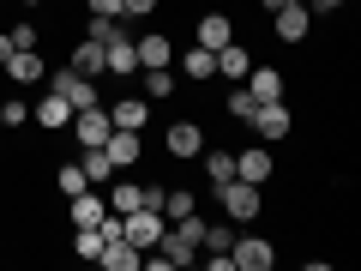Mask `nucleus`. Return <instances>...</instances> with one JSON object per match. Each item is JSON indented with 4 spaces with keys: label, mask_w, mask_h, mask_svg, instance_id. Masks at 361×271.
<instances>
[{
    "label": "nucleus",
    "mask_w": 361,
    "mask_h": 271,
    "mask_svg": "<svg viewBox=\"0 0 361 271\" xmlns=\"http://www.w3.org/2000/svg\"><path fill=\"white\" fill-rule=\"evenodd\" d=\"M66 217H73V229H97V223L109 217V199L85 187V193H73V199H66Z\"/></svg>",
    "instance_id": "nucleus-7"
},
{
    "label": "nucleus",
    "mask_w": 361,
    "mask_h": 271,
    "mask_svg": "<svg viewBox=\"0 0 361 271\" xmlns=\"http://www.w3.org/2000/svg\"><path fill=\"white\" fill-rule=\"evenodd\" d=\"M13 61V37H6V30H0V66Z\"/></svg>",
    "instance_id": "nucleus-38"
},
{
    "label": "nucleus",
    "mask_w": 361,
    "mask_h": 271,
    "mask_svg": "<svg viewBox=\"0 0 361 271\" xmlns=\"http://www.w3.org/2000/svg\"><path fill=\"white\" fill-rule=\"evenodd\" d=\"M217 199H223V211H229L235 223H253L259 211H265V205H259V187H253V181H241V175H235V181H223V187H217Z\"/></svg>",
    "instance_id": "nucleus-3"
},
{
    "label": "nucleus",
    "mask_w": 361,
    "mask_h": 271,
    "mask_svg": "<svg viewBox=\"0 0 361 271\" xmlns=\"http://www.w3.org/2000/svg\"><path fill=\"white\" fill-rule=\"evenodd\" d=\"M259 6H265V13H277V6H289V0H259Z\"/></svg>",
    "instance_id": "nucleus-40"
},
{
    "label": "nucleus",
    "mask_w": 361,
    "mask_h": 271,
    "mask_svg": "<svg viewBox=\"0 0 361 271\" xmlns=\"http://www.w3.org/2000/svg\"><path fill=\"white\" fill-rule=\"evenodd\" d=\"M103 49H109V73H115V78H133V73H139V49H133V37H121V30H115Z\"/></svg>",
    "instance_id": "nucleus-16"
},
{
    "label": "nucleus",
    "mask_w": 361,
    "mask_h": 271,
    "mask_svg": "<svg viewBox=\"0 0 361 271\" xmlns=\"http://www.w3.org/2000/svg\"><path fill=\"white\" fill-rule=\"evenodd\" d=\"M90 13L97 18H121V0H90Z\"/></svg>",
    "instance_id": "nucleus-37"
},
{
    "label": "nucleus",
    "mask_w": 361,
    "mask_h": 271,
    "mask_svg": "<svg viewBox=\"0 0 361 271\" xmlns=\"http://www.w3.org/2000/svg\"><path fill=\"white\" fill-rule=\"evenodd\" d=\"M145 97H151V103L175 97V73H169V66H145Z\"/></svg>",
    "instance_id": "nucleus-27"
},
{
    "label": "nucleus",
    "mask_w": 361,
    "mask_h": 271,
    "mask_svg": "<svg viewBox=\"0 0 361 271\" xmlns=\"http://www.w3.org/2000/svg\"><path fill=\"white\" fill-rule=\"evenodd\" d=\"M0 73H13V85H37L49 66H42V54H37V49H13V61L0 66Z\"/></svg>",
    "instance_id": "nucleus-19"
},
{
    "label": "nucleus",
    "mask_w": 361,
    "mask_h": 271,
    "mask_svg": "<svg viewBox=\"0 0 361 271\" xmlns=\"http://www.w3.org/2000/svg\"><path fill=\"white\" fill-rule=\"evenodd\" d=\"M205 175H211V187L235 181V151H211V157H205Z\"/></svg>",
    "instance_id": "nucleus-29"
},
{
    "label": "nucleus",
    "mask_w": 361,
    "mask_h": 271,
    "mask_svg": "<svg viewBox=\"0 0 361 271\" xmlns=\"http://www.w3.org/2000/svg\"><path fill=\"white\" fill-rule=\"evenodd\" d=\"M54 187H61V199H73V193H85L90 181H85V169H78V163H61V169H54Z\"/></svg>",
    "instance_id": "nucleus-28"
},
{
    "label": "nucleus",
    "mask_w": 361,
    "mask_h": 271,
    "mask_svg": "<svg viewBox=\"0 0 361 271\" xmlns=\"http://www.w3.org/2000/svg\"><path fill=\"white\" fill-rule=\"evenodd\" d=\"M289 6H307V0H289Z\"/></svg>",
    "instance_id": "nucleus-41"
},
{
    "label": "nucleus",
    "mask_w": 361,
    "mask_h": 271,
    "mask_svg": "<svg viewBox=\"0 0 361 271\" xmlns=\"http://www.w3.org/2000/svg\"><path fill=\"white\" fill-rule=\"evenodd\" d=\"M0 121H6V127H25V121H30V103H18V97H13V103H0Z\"/></svg>",
    "instance_id": "nucleus-33"
},
{
    "label": "nucleus",
    "mask_w": 361,
    "mask_h": 271,
    "mask_svg": "<svg viewBox=\"0 0 361 271\" xmlns=\"http://www.w3.org/2000/svg\"><path fill=\"white\" fill-rule=\"evenodd\" d=\"M223 109H229L235 121H253V109H259V103H253V97H247V85H241V90H235V97H229V103H223Z\"/></svg>",
    "instance_id": "nucleus-31"
},
{
    "label": "nucleus",
    "mask_w": 361,
    "mask_h": 271,
    "mask_svg": "<svg viewBox=\"0 0 361 271\" xmlns=\"http://www.w3.org/2000/svg\"><path fill=\"white\" fill-rule=\"evenodd\" d=\"M6 37H13V49H37V25H30V18H18Z\"/></svg>",
    "instance_id": "nucleus-32"
},
{
    "label": "nucleus",
    "mask_w": 361,
    "mask_h": 271,
    "mask_svg": "<svg viewBox=\"0 0 361 271\" xmlns=\"http://www.w3.org/2000/svg\"><path fill=\"white\" fill-rule=\"evenodd\" d=\"M217 73L241 85V78L253 73V49H247V42H223V49H217Z\"/></svg>",
    "instance_id": "nucleus-14"
},
{
    "label": "nucleus",
    "mask_w": 361,
    "mask_h": 271,
    "mask_svg": "<svg viewBox=\"0 0 361 271\" xmlns=\"http://www.w3.org/2000/svg\"><path fill=\"white\" fill-rule=\"evenodd\" d=\"M66 66H73V73H85V78H97V73H109V49L85 37V42L73 49V61H66Z\"/></svg>",
    "instance_id": "nucleus-18"
},
{
    "label": "nucleus",
    "mask_w": 361,
    "mask_h": 271,
    "mask_svg": "<svg viewBox=\"0 0 361 271\" xmlns=\"http://www.w3.org/2000/svg\"><path fill=\"white\" fill-rule=\"evenodd\" d=\"M145 121H151V103H145V97H121V103H109V127H121V133H139Z\"/></svg>",
    "instance_id": "nucleus-12"
},
{
    "label": "nucleus",
    "mask_w": 361,
    "mask_h": 271,
    "mask_svg": "<svg viewBox=\"0 0 361 271\" xmlns=\"http://www.w3.org/2000/svg\"><path fill=\"white\" fill-rule=\"evenodd\" d=\"M241 85H247V97H253V103H283V73H277V66H253Z\"/></svg>",
    "instance_id": "nucleus-9"
},
{
    "label": "nucleus",
    "mask_w": 361,
    "mask_h": 271,
    "mask_svg": "<svg viewBox=\"0 0 361 271\" xmlns=\"http://www.w3.org/2000/svg\"><path fill=\"white\" fill-rule=\"evenodd\" d=\"M0 127H6V121H0Z\"/></svg>",
    "instance_id": "nucleus-43"
},
{
    "label": "nucleus",
    "mask_w": 361,
    "mask_h": 271,
    "mask_svg": "<svg viewBox=\"0 0 361 271\" xmlns=\"http://www.w3.org/2000/svg\"><path fill=\"white\" fill-rule=\"evenodd\" d=\"M133 49H139V66H169V61H175V49H169L163 30H157V37H139Z\"/></svg>",
    "instance_id": "nucleus-25"
},
{
    "label": "nucleus",
    "mask_w": 361,
    "mask_h": 271,
    "mask_svg": "<svg viewBox=\"0 0 361 271\" xmlns=\"http://www.w3.org/2000/svg\"><path fill=\"white\" fill-rule=\"evenodd\" d=\"M85 37H90V42H109V37H115V18H97V13H90V30H85Z\"/></svg>",
    "instance_id": "nucleus-34"
},
{
    "label": "nucleus",
    "mask_w": 361,
    "mask_h": 271,
    "mask_svg": "<svg viewBox=\"0 0 361 271\" xmlns=\"http://www.w3.org/2000/svg\"><path fill=\"white\" fill-rule=\"evenodd\" d=\"M277 42H307V30H313V13L307 6H277Z\"/></svg>",
    "instance_id": "nucleus-10"
},
{
    "label": "nucleus",
    "mask_w": 361,
    "mask_h": 271,
    "mask_svg": "<svg viewBox=\"0 0 361 271\" xmlns=\"http://www.w3.org/2000/svg\"><path fill=\"white\" fill-rule=\"evenodd\" d=\"M223 42H235V25H229V13H199V49H211V54H217Z\"/></svg>",
    "instance_id": "nucleus-15"
},
{
    "label": "nucleus",
    "mask_w": 361,
    "mask_h": 271,
    "mask_svg": "<svg viewBox=\"0 0 361 271\" xmlns=\"http://www.w3.org/2000/svg\"><path fill=\"white\" fill-rule=\"evenodd\" d=\"M25 6H42V0H25Z\"/></svg>",
    "instance_id": "nucleus-42"
},
{
    "label": "nucleus",
    "mask_w": 361,
    "mask_h": 271,
    "mask_svg": "<svg viewBox=\"0 0 361 271\" xmlns=\"http://www.w3.org/2000/svg\"><path fill=\"white\" fill-rule=\"evenodd\" d=\"M163 229H169V217H163L157 205H139V211H127V217H121V235H127L139 253H151V247L163 241Z\"/></svg>",
    "instance_id": "nucleus-1"
},
{
    "label": "nucleus",
    "mask_w": 361,
    "mask_h": 271,
    "mask_svg": "<svg viewBox=\"0 0 361 271\" xmlns=\"http://www.w3.org/2000/svg\"><path fill=\"white\" fill-rule=\"evenodd\" d=\"M66 127H73V139H78V145H103L109 133H115V127H109V109H103V103L73 109V121H66Z\"/></svg>",
    "instance_id": "nucleus-4"
},
{
    "label": "nucleus",
    "mask_w": 361,
    "mask_h": 271,
    "mask_svg": "<svg viewBox=\"0 0 361 271\" xmlns=\"http://www.w3.org/2000/svg\"><path fill=\"white\" fill-rule=\"evenodd\" d=\"M205 247H211V253H229V229H211V223H205Z\"/></svg>",
    "instance_id": "nucleus-36"
},
{
    "label": "nucleus",
    "mask_w": 361,
    "mask_h": 271,
    "mask_svg": "<svg viewBox=\"0 0 361 271\" xmlns=\"http://www.w3.org/2000/svg\"><path fill=\"white\" fill-rule=\"evenodd\" d=\"M157 211L175 223V217H187V211H199V193H193V187H163V205H157Z\"/></svg>",
    "instance_id": "nucleus-24"
},
{
    "label": "nucleus",
    "mask_w": 361,
    "mask_h": 271,
    "mask_svg": "<svg viewBox=\"0 0 361 271\" xmlns=\"http://www.w3.org/2000/svg\"><path fill=\"white\" fill-rule=\"evenodd\" d=\"M163 145H169V157H180V163H193V157L205 151V127H199V121H175V127L163 133Z\"/></svg>",
    "instance_id": "nucleus-6"
},
{
    "label": "nucleus",
    "mask_w": 361,
    "mask_h": 271,
    "mask_svg": "<svg viewBox=\"0 0 361 271\" xmlns=\"http://www.w3.org/2000/svg\"><path fill=\"white\" fill-rule=\"evenodd\" d=\"M157 253H163V265H193V253H199V247L187 241L180 229H163V241H157Z\"/></svg>",
    "instance_id": "nucleus-21"
},
{
    "label": "nucleus",
    "mask_w": 361,
    "mask_h": 271,
    "mask_svg": "<svg viewBox=\"0 0 361 271\" xmlns=\"http://www.w3.org/2000/svg\"><path fill=\"white\" fill-rule=\"evenodd\" d=\"M103 151H109V163H115V169H133V163H139V133H109V139H103Z\"/></svg>",
    "instance_id": "nucleus-20"
},
{
    "label": "nucleus",
    "mask_w": 361,
    "mask_h": 271,
    "mask_svg": "<svg viewBox=\"0 0 361 271\" xmlns=\"http://www.w3.org/2000/svg\"><path fill=\"white\" fill-rule=\"evenodd\" d=\"M145 13H157V0H121V18H145Z\"/></svg>",
    "instance_id": "nucleus-35"
},
{
    "label": "nucleus",
    "mask_w": 361,
    "mask_h": 271,
    "mask_svg": "<svg viewBox=\"0 0 361 271\" xmlns=\"http://www.w3.org/2000/svg\"><path fill=\"white\" fill-rule=\"evenodd\" d=\"M30 121H37V127H49V133H61L66 121H73V103H66L61 90H49L42 103H30Z\"/></svg>",
    "instance_id": "nucleus-11"
},
{
    "label": "nucleus",
    "mask_w": 361,
    "mask_h": 271,
    "mask_svg": "<svg viewBox=\"0 0 361 271\" xmlns=\"http://www.w3.org/2000/svg\"><path fill=\"white\" fill-rule=\"evenodd\" d=\"M139 205H145L139 181H115V187H109V211H115V217H127V211H139Z\"/></svg>",
    "instance_id": "nucleus-22"
},
{
    "label": "nucleus",
    "mask_w": 361,
    "mask_h": 271,
    "mask_svg": "<svg viewBox=\"0 0 361 271\" xmlns=\"http://www.w3.org/2000/svg\"><path fill=\"white\" fill-rule=\"evenodd\" d=\"M73 253L78 259H97V253H103V229H73Z\"/></svg>",
    "instance_id": "nucleus-30"
},
{
    "label": "nucleus",
    "mask_w": 361,
    "mask_h": 271,
    "mask_svg": "<svg viewBox=\"0 0 361 271\" xmlns=\"http://www.w3.org/2000/svg\"><path fill=\"white\" fill-rule=\"evenodd\" d=\"M235 175L253 181V187H265V181H271V151H265V145H253V151H235Z\"/></svg>",
    "instance_id": "nucleus-17"
},
{
    "label": "nucleus",
    "mask_w": 361,
    "mask_h": 271,
    "mask_svg": "<svg viewBox=\"0 0 361 271\" xmlns=\"http://www.w3.org/2000/svg\"><path fill=\"white\" fill-rule=\"evenodd\" d=\"M307 6H319V13H337V6H349V0H307Z\"/></svg>",
    "instance_id": "nucleus-39"
},
{
    "label": "nucleus",
    "mask_w": 361,
    "mask_h": 271,
    "mask_svg": "<svg viewBox=\"0 0 361 271\" xmlns=\"http://www.w3.org/2000/svg\"><path fill=\"white\" fill-rule=\"evenodd\" d=\"M247 127H259V139H283V133L295 127V121H289V109H283V103H259Z\"/></svg>",
    "instance_id": "nucleus-13"
},
{
    "label": "nucleus",
    "mask_w": 361,
    "mask_h": 271,
    "mask_svg": "<svg viewBox=\"0 0 361 271\" xmlns=\"http://www.w3.org/2000/svg\"><path fill=\"white\" fill-rule=\"evenodd\" d=\"M78 169H85V181H90V187H103V181H109V169H115V163H109V151H103V145H85Z\"/></svg>",
    "instance_id": "nucleus-26"
},
{
    "label": "nucleus",
    "mask_w": 361,
    "mask_h": 271,
    "mask_svg": "<svg viewBox=\"0 0 361 271\" xmlns=\"http://www.w3.org/2000/svg\"><path fill=\"white\" fill-rule=\"evenodd\" d=\"M229 259H235V271H271L277 247H271L265 235H247V241H229Z\"/></svg>",
    "instance_id": "nucleus-5"
},
{
    "label": "nucleus",
    "mask_w": 361,
    "mask_h": 271,
    "mask_svg": "<svg viewBox=\"0 0 361 271\" xmlns=\"http://www.w3.org/2000/svg\"><path fill=\"white\" fill-rule=\"evenodd\" d=\"M42 78H49V90H61V97H66L73 109H90V103H103V97H97V78L73 73V66H54V73H42Z\"/></svg>",
    "instance_id": "nucleus-2"
},
{
    "label": "nucleus",
    "mask_w": 361,
    "mask_h": 271,
    "mask_svg": "<svg viewBox=\"0 0 361 271\" xmlns=\"http://www.w3.org/2000/svg\"><path fill=\"white\" fill-rule=\"evenodd\" d=\"M97 265H109V271H139L145 253L127 241V235H103V253H97Z\"/></svg>",
    "instance_id": "nucleus-8"
},
{
    "label": "nucleus",
    "mask_w": 361,
    "mask_h": 271,
    "mask_svg": "<svg viewBox=\"0 0 361 271\" xmlns=\"http://www.w3.org/2000/svg\"><path fill=\"white\" fill-rule=\"evenodd\" d=\"M180 73L205 85V78H217V54H211V49H199V42H193V49L180 54Z\"/></svg>",
    "instance_id": "nucleus-23"
}]
</instances>
